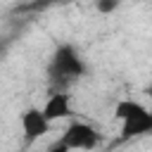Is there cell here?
<instances>
[{
	"instance_id": "obj_6",
	"label": "cell",
	"mask_w": 152,
	"mask_h": 152,
	"mask_svg": "<svg viewBox=\"0 0 152 152\" xmlns=\"http://www.w3.org/2000/svg\"><path fill=\"white\" fill-rule=\"evenodd\" d=\"M119 5H121V0H95V10L100 14H112L119 10Z\"/></svg>"
},
{
	"instance_id": "obj_7",
	"label": "cell",
	"mask_w": 152,
	"mask_h": 152,
	"mask_svg": "<svg viewBox=\"0 0 152 152\" xmlns=\"http://www.w3.org/2000/svg\"><path fill=\"white\" fill-rule=\"evenodd\" d=\"M147 95H150V100H152V86H150V88H147Z\"/></svg>"
},
{
	"instance_id": "obj_4",
	"label": "cell",
	"mask_w": 152,
	"mask_h": 152,
	"mask_svg": "<svg viewBox=\"0 0 152 152\" xmlns=\"http://www.w3.org/2000/svg\"><path fill=\"white\" fill-rule=\"evenodd\" d=\"M19 124H21V133H24V142L31 145L36 142L38 138H43L48 131H50V119L48 114L43 112V107H26L19 116Z\"/></svg>"
},
{
	"instance_id": "obj_1",
	"label": "cell",
	"mask_w": 152,
	"mask_h": 152,
	"mask_svg": "<svg viewBox=\"0 0 152 152\" xmlns=\"http://www.w3.org/2000/svg\"><path fill=\"white\" fill-rule=\"evenodd\" d=\"M86 71H88L86 59L81 57V52L71 43H59L55 48V52L50 55L48 74H50L52 81H59V83L78 81V78L86 76Z\"/></svg>"
},
{
	"instance_id": "obj_2",
	"label": "cell",
	"mask_w": 152,
	"mask_h": 152,
	"mask_svg": "<svg viewBox=\"0 0 152 152\" xmlns=\"http://www.w3.org/2000/svg\"><path fill=\"white\" fill-rule=\"evenodd\" d=\"M114 116L121 121V138H140L152 133V109L138 100H119L114 107Z\"/></svg>"
},
{
	"instance_id": "obj_5",
	"label": "cell",
	"mask_w": 152,
	"mask_h": 152,
	"mask_svg": "<svg viewBox=\"0 0 152 152\" xmlns=\"http://www.w3.org/2000/svg\"><path fill=\"white\" fill-rule=\"evenodd\" d=\"M43 112L48 114L50 121H57V119H69L74 114L71 109V100L66 93H50L45 104H43Z\"/></svg>"
},
{
	"instance_id": "obj_3",
	"label": "cell",
	"mask_w": 152,
	"mask_h": 152,
	"mask_svg": "<svg viewBox=\"0 0 152 152\" xmlns=\"http://www.w3.org/2000/svg\"><path fill=\"white\" fill-rule=\"evenodd\" d=\"M97 145H100V133H97V128L90 126L88 121L74 119V121L64 128L62 138H59L50 150H57V152H64V150H93V147H97Z\"/></svg>"
}]
</instances>
